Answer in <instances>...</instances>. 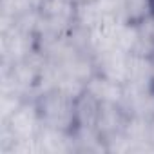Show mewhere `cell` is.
I'll list each match as a JSON object with an SVG mask.
<instances>
[{
  "label": "cell",
  "mask_w": 154,
  "mask_h": 154,
  "mask_svg": "<svg viewBox=\"0 0 154 154\" xmlns=\"http://www.w3.org/2000/svg\"><path fill=\"white\" fill-rule=\"evenodd\" d=\"M33 100L36 103V109L44 125L54 127L65 132H71L74 129L76 96L69 94L60 87H51V89L40 91Z\"/></svg>",
  "instance_id": "1"
},
{
  "label": "cell",
  "mask_w": 154,
  "mask_h": 154,
  "mask_svg": "<svg viewBox=\"0 0 154 154\" xmlns=\"http://www.w3.org/2000/svg\"><path fill=\"white\" fill-rule=\"evenodd\" d=\"M127 120H129V114L123 111L120 103H102L100 114L96 120V131L103 140L105 147L116 138L125 134Z\"/></svg>",
  "instance_id": "3"
},
{
  "label": "cell",
  "mask_w": 154,
  "mask_h": 154,
  "mask_svg": "<svg viewBox=\"0 0 154 154\" xmlns=\"http://www.w3.org/2000/svg\"><path fill=\"white\" fill-rule=\"evenodd\" d=\"M102 102L96 100L89 91H82L76 96V107H74V127H91L96 129V120L100 114Z\"/></svg>",
  "instance_id": "7"
},
{
  "label": "cell",
  "mask_w": 154,
  "mask_h": 154,
  "mask_svg": "<svg viewBox=\"0 0 154 154\" xmlns=\"http://www.w3.org/2000/svg\"><path fill=\"white\" fill-rule=\"evenodd\" d=\"M149 140H150V143L154 145V118L149 122Z\"/></svg>",
  "instance_id": "8"
},
{
  "label": "cell",
  "mask_w": 154,
  "mask_h": 154,
  "mask_svg": "<svg viewBox=\"0 0 154 154\" xmlns=\"http://www.w3.org/2000/svg\"><path fill=\"white\" fill-rule=\"evenodd\" d=\"M85 91H89L102 103H122L125 85L107 78V76H102V74L94 72L85 82Z\"/></svg>",
  "instance_id": "5"
},
{
  "label": "cell",
  "mask_w": 154,
  "mask_h": 154,
  "mask_svg": "<svg viewBox=\"0 0 154 154\" xmlns=\"http://www.w3.org/2000/svg\"><path fill=\"white\" fill-rule=\"evenodd\" d=\"M120 105L129 116H138L150 122L154 118V85L150 87L125 85L123 100Z\"/></svg>",
  "instance_id": "4"
},
{
  "label": "cell",
  "mask_w": 154,
  "mask_h": 154,
  "mask_svg": "<svg viewBox=\"0 0 154 154\" xmlns=\"http://www.w3.org/2000/svg\"><path fill=\"white\" fill-rule=\"evenodd\" d=\"M42 2H71V0H42ZM40 2V4H42Z\"/></svg>",
  "instance_id": "9"
},
{
  "label": "cell",
  "mask_w": 154,
  "mask_h": 154,
  "mask_svg": "<svg viewBox=\"0 0 154 154\" xmlns=\"http://www.w3.org/2000/svg\"><path fill=\"white\" fill-rule=\"evenodd\" d=\"M132 87H150L154 85V60L152 56L131 54L129 58V76L127 84Z\"/></svg>",
  "instance_id": "6"
},
{
  "label": "cell",
  "mask_w": 154,
  "mask_h": 154,
  "mask_svg": "<svg viewBox=\"0 0 154 154\" xmlns=\"http://www.w3.org/2000/svg\"><path fill=\"white\" fill-rule=\"evenodd\" d=\"M129 58H131V53H125L118 47L94 53L93 54L94 71L102 76H107V78L125 85L129 76Z\"/></svg>",
  "instance_id": "2"
}]
</instances>
